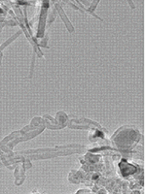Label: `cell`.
Masks as SVG:
<instances>
[{"instance_id": "1", "label": "cell", "mask_w": 146, "mask_h": 194, "mask_svg": "<svg viewBox=\"0 0 146 194\" xmlns=\"http://www.w3.org/2000/svg\"><path fill=\"white\" fill-rule=\"evenodd\" d=\"M120 169H121L122 174L124 175V176H129V175H131V174H133L136 171V168L134 166L128 164L125 161H123L121 164H120Z\"/></svg>"}]
</instances>
